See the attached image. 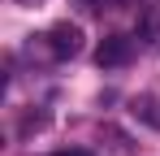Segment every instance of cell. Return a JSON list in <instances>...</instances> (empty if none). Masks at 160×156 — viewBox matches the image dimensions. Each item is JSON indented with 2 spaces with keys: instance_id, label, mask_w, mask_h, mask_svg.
Returning <instances> with one entry per match:
<instances>
[{
  "instance_id": "6da1fadb",
  "label": "cell",
  "mask_w": 160,
  "mask_h": 156,
  "mask_svg": "<svg viewBox=\"0 0 160 156\" xmlns=\"http://www.w3.org/2000/svg\"><path fill=\"white\" fill-rule=\"evenodd\" d=\"M134 61V39L130 35H108L100 39V48H95V65L100 70H117V65H130Z\"/></svg>"
},
{
  "instance_id": "7a4b0ae2",
  "label": "cell",
  "mask_w": 160,
  "mask_h": 156,
  "mask_svg": "<svg viewBox=\"0 0 160 156\" xmlns=\"http://www.w3.org/2000/svg\"><path fill=\"white\" fill-rule=\"evenodd\" d=\"M43 39H48L52 56H61V61H65V56H78V52H82V30H78L74 22H56L52 30L43 35Z\"/></svg>"
},
{
  "instance_id": "3957f363",
  "label": "cell",
  "mask_w": 160,
  "mask_h": 156,
  "mask_svg": "<svg viewBox=\"0 0 160 156\" xmlns=\"http://www.w3.org/2000/svg\"><path fill=\"white\" fill-rule=\"evenodd\" d=\"M134 117H138V122H147V126H156L160 130V104L152 100V96H138V100H134V108H130Z\"/></svg>"
},
{
  "instance_id": "277c9868",
  "label": "cell",
  "mask_w": 160,
  "mask_h": 156,
  "mask_svg": "<svg viewBox=\"0 0 160 156\" xmlns=\"http://www.w3.org/2000/svg\"><path fill=\"white\" fill-rule=\"evenodd\" d=\"M100 134H108V139H112V148H117V152H134V139H130V134H121L117 126H104Z\"/></svg>"
},
{
  "instance_id": "5b68a950",
  "label": "cell",
  "mask_w": 160,
  "mask_h": 156,
  "mask_svg": "<svg viewBox=\"0 0 160 156\" xmlns=\"http://www.w3.org/2000/svg\"><path fill=\"white\" fill-rule=\"evenodd\" d=\"M52 156H95V152H87V148H61V152H52Z\"/></svg>"
}]
</instances>
